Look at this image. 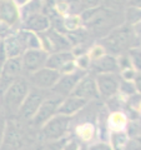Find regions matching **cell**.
Masks as SVG:
<instances>
[{"label": "cell", "instance_id": "obj_1", "mask_svg": "<svg viewBox=\"0 0 141 150\" xmlns=\"http://www.w3.org/2000/svg\"><path fill=\"white\" fill-rule=\"evenodd\" d=\"M81 25L86 29L90 36L101 38L106 36L117 26L125 23L124 11H116L104 5L85 9L80 13Z\"/></svg>", "mask_w": 141, "mask_h": 150}, {"label": "cell", "instance_id": "obj_2", "mask_svg": "<svg viewBox=\"0 0 141 150\" xmlns=\"http://www.w3.org/2000/svg\"><path fill=\"white\" fill-rule=\"evenodd\" d=\"M137 24V23H136ZM136 24H126L117 26L106 36L100 39V45L104 48L105 53L111 55H119L124 51H128L131 46H136L140 40Z\"/></svg>", "mask_w": 141, "mask_h": 150}, {"label": "cell", "instance_id": "obj_3", "mask_svg": "<svg viewBox=\"0 0 141 150\" xmlns=\"http://www.w3.org/2000/svg\"><path fill=\"white\" fill-rule=\"evenodd\" d=\"M30 90V84L24 76L18 78L1 95H0V106L8 115H16L23 104L25 96Z\"/></svg>", "mask_w": 141, "mask_h": 150}, {"label": "cell", "instance_id": "obj_4", "mask_svg": "<svg viewBox=\"0 0 141 150\" xmlns=\"http://www.w3.org/2000/svg\"><path fill=\"white\" fill-rule=\"evenodd\" d=\"M70 124V116L63 115V114H56L53 115L51 118L46 121L41 128V135L45 140H58L64 138L66 134Z\"/></svg>", "mask_w": 141, "mask_h": 150}, {"label": "cell", "instance_id": "obj_5", "mask_svg": "<svg viewBox=\"0 0 141 150\" xmlns=\"http://www.w3.org/2000/svg\"><path fill=\"white\" fill-rule=\"evenodd\" d=\"M40 46L46 53H56V51H66L70 50L71 44L63 33L56 31L53 28H49L46 31L40 33Z\"/></svg>", "mask_w": 141, "mask_h": 150}, {"label": "cell", "instance_id": "obj_6", "mask_svg": "<svg viewBox=\"0 0 141 150\" xmlns=\"http://www.w3.org/2000/svg\"><path fill=\"white\" fill-rule=\"evenodd\" d=\"M23 74L21 68V59L18 58H9L3 63L0 67V95L11 85V84L20 78Z\"/></svg>", "mask_w": 141, "mask_h": 150}, {"label": "cell", "instance_id": "obj_7", "mask_svg": "<svg viewBox=\"0 0 141 150\" xmlns=\"http://www.w3.org/2000/svg\"><path fill=\"white\" fill-rule=\"evenodd\" d=\"M60 75L61 74H60L58 70L44 67L34 73L27 74V81L34 88L43 89V90H49V89L53 88L56 84V81L59 80Z\"/></svg>", "mask_w": 141, "mask_h": 150}, {"label": "cell", "instance_id": "obj_8", "mask_svg": "<svg viewBox=\"0 0 141 150\" xmlns=\"http://www.w3.org/2000/svg\"><path fill=\"white\" fill-rule=\"evenodd\" d=\"M44 99H45V90L37 88L30 89L24 101H23V104L20 105L18 114L21 116V119L31 120L37 109H39V106L41 105V103L44 101Z\"/></svg>", "mask_w": 141, "mask_h": 150}, {"label": "cell", "instance_id": "obj_9", "mask_svg": "<svg viewBox=\"0 0 141 150\" xmlns=\"http://www.w3.org/2000/svg\"><path fill=\"white\" fill-rule=\"evenodd\" d=\"M48 56H49L48 53L40 48L39 49H26L20 56L23 73L31 74L36 71V70L44 68Z\"/></svg>", "mask_w": 141, "mask_h": 150}, {"label": "cell", "instance_id": "obj_10", "mask_svg": "<svg viewBox=\"0 0 141 150\" xmlns=\"http://www.w3.org/2000/svg\"><path fill=\"white\" fill-rule=\"evenodd\" d=\"M86 73L84 70H75V71L68 73V74H61L59 78V80L56 81L55 85L51 88L53 91L56 95L65 98L70 95V93L73 91V89L75 88V85L79 83V80L81 79Z\"/></svg>", "mask_w": 141, "mask_h": 150}, {"label": "cell", "instance_id": "obj_11", "mask_svg": "<svg viewBox=\"0 0 141 150\" xmlns=\"http://www.w3.org/2000/svg\"><path fill=\"white\" fill-rule=\"evenodd\" d=\"M20 20V9L14 0H0V23L8 28H15Z\"/></svg>", "mask_w": 141, "mask_h": 150}, {"label": "cell", "instance_id": "obj_12", "mask_svg": "<svg viewBox=\"0 0 141 150\" xmlns=\"http://www.w3.org/2000/svg\"><path fill=\"white\" fill-rule=\"evenodd\" d=\"M70 95L81 98V99H85L87 101L91 100V99H96L99 96V91H97L95 78H92L91 75L85 74L79 80V83L76 85H75L73 91L70 93Z\"/></svg>", "mask_w": 141, "mask_h": 150}, {"label": "cell", "instance_id": "obj_13", "mask_svg": "<svg viewBox=\"0 0 141 150\" xmlns=\"http://www.w3.org/2000/svg\"><path fill=\"white\" fill-rule=\"evenodd\" d=\"M60 101H61V96L44 99L37 111L35 112V115L32 116V124L35 126H43L51 116L56 114V109H58Z\"/></svg>", "mask_w": 141, "mask_h": 150}, {"label": "cell", "instance_id": "obj_14", "mask_svg": "<svg viewBox=\"0 0 141 150\" xmlns=\"http://www.w3.org/2000/svg\"><path fill=\"white\" fill-rule=\"evenodd\" d=\"M97 91L101 96L104 98H111L119 90V78L114 73H102L96 74L95 78Z\"/></svg>", "mask_w": 141, "mask_h": 150}, {"label": "cell", "instance_id": "obj_15", "mask_svg": "<svg viewBox=\"0 0 141 150\" xmlns=\"http://www.w3.org/2000/svg\"><path fill=\"white\" fill-rule=\"evenodd\" d=\"M23 148H24V135H23V133L16 128V125L6 123L0 150H23Z\"/></svg>", "mask_w": 141, "mask_h": 150}, {"label": "cell", "instance_id": "obj_16", "mask_svg": "<svg viewBox=\"0 0 141 150\" xmlns=\"http://www.w3.org/2000/svg\"><path fill=\"white\" fill-rule=\"evenodd\" d=\"M51 26L50 18L44 13H35L31 15H27L24 19V28L25 30L32 33H44Z\"/></svg>", "mask_w": 141, "mask_h": 150}, {"label": "cell", "instance_id": "obj_17", "mask_svg": "<svg viewBox=\"0 0 141 150\" xmlns=\"http://www.w3.org/2000/svg\"><path fill=\"white\" fill-rule=\"evenodd\" d=\"M3 44H4V49H5L6 59L21 56L23 53L26 50V45H25L24 36H23L21 31L19 33V34L8 36L6 39L3 41Z\"/></svg>", "mask_w": 141, "mask_h": 150}, {"label": "cell", "instance_id": "obj_18", "mask_svg": "<svg viewBox=\"0 0 141 150\" xmlns=\"http://www.w3.org/2000/svg\"><path fill=\"white\" fill-rule=\"evenodd\" d=\"M91 69L96 74L102 73H115L119 69V62L115 55L111 54H102L99 58L91 60Z\"/></svg>", "mask_w": 141, "mask_h": 150}, {"label": "cell", "instance_id": "obj_19", "mask_svg": "<svg viewBox=\"0 0 141 150\" xmlns=\"http://www.w3.org/2000/svg\"><path fill=\"white\" fill-rule=\"evenodd\" d=\"M87 103L89 101L85 99H81V98H78V96H74V95H69L65 100L60 101L58 109H56V114L71 116L73 114H75V112L81 110Z\"/></svg>", "mask_w": 141, "mask_h": 150}, {"label": "cell", "instance_id": "obj_20", "mask_svg": "<svg viewBox=\"0 0 141 150\" xmlns=\"http://www.w3.org/2000/svg\"><path fill=\"white\" fill-rule=\"evenodd\" d=\"M75 60V55L73 51H56V53H53L50 56H48L45 63L46 68L58 70L59 73H61V70L64 69V67L66 64H69L70 62Z\"/></svg>", "mask_w": 141, "mask_h": 150}, {"label": "cell", "instance_id": "obj_21", "mask_svg": "<svg viewBox=\"0 0 141 150\" xmlns=\"http://www.w3.org/2000/svg\"><path fill=\"white\" fill-rule=\"evenodd\" d=\"M124 18L126 24H136L140 23V8L135 6H126L124 10Z\"/></svg>", "mask_w": 141, "mask_h": 150}, {"label": "cell", "instance_id": "obj_22", "mask_svg": "<svg viewBox=\"0 0 141 150\" xmlns=\"http://www.w3.org/2000/svg\"><path fill=\"white\" fill-rule=\"evenodd\" d=\"M128 3L129 0H102L101 5L116 11H124L125 8L128 6Z\"/></svg>", "mask_w": 141, "mask_h": 150}, {"label": "cell", "instance_id": "obj_23", "mask_svg": "<svg viewBox=\"0 0 141 150\" xmlns=\"http://www.w3.org/2000/svg\"><path fill=\"white\" fill-rule=\"evenodd\" d=\"M66 140L65 139H58V140H50V142L43 148V150H63Z\"/></svg>", "mask_w": 141, "mask_h": 150}, {"label": "cell", "instance_id": "obj_24", "mask_svg": "<svg viewBox=\"0 0 141 150\" xmlns=\"http://www.w3.org/2000/svg\"><path fill=\"white\" fill-rule=\"evenodd\" d=\"M128 51H129V55H130L129 59L134 63L136 69H140V48L134 46V48H130Z\"/></svg>", "mask_w": 141, "mask_h": 150}, {"label": "cell", "instance_id": "obj_25", "mask_svg": "<svg viewBox=\"0 0 141 150\" xmlns=\"http://www.w3.org/2000/svg\"><path fill=\"white\" fill-rule=\"evenodd\" d=\"M80 5L82 6V9H90V8H95V6H99L101 5L102 0H79Z\"/></svg>", "mask_w": 141, "mask_h": 150}, {"label": "cell", "instance_id": "obj_26", "mask_svg": "<svg viewBox=\"0 0 141 150\" xmlns=\"http://www.w3.org/2000/svg\"><path fill=\"white\" fill-rule=\"evenodd\" d=\"M102 54H105L104 48H102L101 45H96V46H94V48L91 49L90 54H89V58H90L91 60H94V59L99 58V56H101Z\"/></svg>", "mask_w": 141, "mask_h": 150}, {"label": "cell", "instance_id": "obj_27", "mask_svg": "<svg viewBox=\"0 0 141 150\" xmlns=\"http://www.w3.org/2000/svg\"><path fill=\"white\" fill-rule=\"evenodd\" d=\"M119 86L121 88V90H123L124 93H126V94H133L136 90V88L134 86V84H131L129 81H123L121 84H119Z\"/></svg>", "mask_w": 141, "mask_h": 150}, {"label": "cell", "instance_id": "obj_28", "mask_svg": "<svg viewBox=\"0 0 141 150\" xmlns=\"http://www.w3.org/2000/svg\"><path fill=\"white\" fill-rule=\"evenodd\" d=\"M78 65L81 69L89 68V65H90V58H89V55H80L78 60Z\"/></svg>", "mask_w": 141, "mask_h": 150}, {"label": "cell", "instance_id": "obj_29", "mask_svg": "<svg viewBox=\"0 0 141 150\" xmlns=\"http://www.w3.org/2000/svg\"><path fill=\"white\" fill-rule=\"evenodd\" d=\"M5 128H6V119H5V115L0 114V145H1L3 138H4V133H5Z\"/></svg>", "mask_w": 141, "mask_h": 150}, {"label": "cell", "instance_id": "obj_30", "mask_svg": "<svg viewBox=\"0 0 141 150\" xmlns=\"http://www.w3.org/2000/svg\"><path fill=\"white\" fill-rule=\"evenodd\" d=\"M63 150H79V144L75 142V140H73V142H70L68 144L65 143Z\"/></svg>", "mask_w": 141, "mask_h": 150}, {"label": "cell", "instance_id": "obj_31", "mask_svg": "<svg viewBox=\"0 0 141 150\" xmlns=\"http://www.w3.org/2000/svg\"><path fill=\"white\" fill-rule=\"evenodd\" d=\"M90 150H111L109 145H104V144H100V145H95L92 146Z\"/></svg>", "mask_w": 141, "mask_h": 150}, {"label": "cell", "instance_id": "obj_32", "mask_svg": "<svg viewBox=\"0 0 141 150\" xmlns=\"http://www.w3.org/2000/svg\"><path fill=\"white\" fill-rule=\"evenodd\" d=\"M29 1H30V0H14V3H15L19 8H20V6H24L25 4H27Z\"/></svg>", "mask_w": 141, "mask_h": 150}, {"label": "cell", "instance_id": "obj_33", "mask_svg": "<svg viewBox=\"0 0 141 150\" xmlns=\"http://www.w3.org/2000/svg\"><path fill=\"white\" fill-rule=\"evenodd\" d=\"M24 150H39L37 148H35V146H29L27 149H24Z\"/></svg>", "mask_w": 141, "mask_h": 150}, {"label": "cell", "instance_id": "obj_34", "mask_svg": "<svg viewBox=\"0 0 141 150\" xmlns=\"http://www.w3.org/2000/svg\"><path fill=\"white\" fill-rule=\"evenodd\" d=\"M80 150H86V149H85V148H82V149H80Z\"/></svg>", "mask_w": 141, "mask_h": 150}, {"label": "cell", "instance_id": "obj_35", "mask_svg": "<svg viewBox=\"0 0 141 150\" xmlns=\"http://www.w3.org/2000/svg\"><path fill=\"white\" fill-rule=\"evenodd\" d=\"M0 110H1V106H0Z\"/></svg>", "mask_w": 141, "mask_h": 150}]
</instances>
